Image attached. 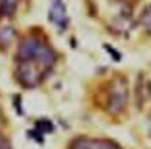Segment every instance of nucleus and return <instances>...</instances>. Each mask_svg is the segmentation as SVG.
<instances>
[{
    "instance_id": "obj_1",
    "label": "nucleus",
    "mask_w": 151,
    "mask_h": 149,
    "mask_svg": "<svg viewBox=\"0 0 151 149\" xmlns=\"http://www.w3.org/2000/svg\"><path fill=\"white\" fill-rule=\"evenodd\" d=\"M44 69L37 63L35 59H25V61H17V69H15V78L19 80V84L25 88H33V86L40 84L42 78L46 77Z\"/></svg>"
},
{
    "instance_id": "obj_2",
    "label": "nucleus",
    "mask_w": 151,
    "mask_h": 149,
    "mask_svg": "<svg viewBox=\"0 0 151 149\" xmlns=\"http://www.w3.org/2000/svg\"><path fill=\"white\" fill-rule=\"evenodd\" d=\"M128 101V90H126V80L124 78H115L111 80L109 88H107V111L113 115L122 113Z\"/></svg>"
},
{
    "instance_id": "obj_3",
    "label": "nucleus",
    "mask_w": 151,
    "mask_h": 149,
    "mask_svg": "<svg viewBox=\"0 0 151 149\" xmlns=\"http://www.w3.org/2000/svg\"><path fill=\"white\" fill-rule=\"evenodd\" d=\"M46 44H42L37 37H25L19 42V50H17V61H25V59H38L42 48Z\"/></svg>"
},
{
    "instance_id": "obj_4",
    "label": "nucleus",
    "mask_w": 151,
    "mask_h": 149,
    "mask_svg": "<svg viewBox=\"0 0 151 149\" xmlns=\"http://www.w3.org/2000/svg\"><path fill=\"white\" fill-rule=\"evenodd\" d=\"M48 19L54 23V25H58L59 29H65L67 27L69 17H67L63 0H52V6H50V11H48Z\"/></svg>"
},
{
    "instance_id": "obj_5",
    "label": "nucleus",
    "mask_w": 151,
    "mask_h": 149,
    "mask_svg": "<svg viewBox=\"0 0 151 149\" xmlns=\"http://www.w3.org/2000/svg\"><path fill=\"white\" fill-rule=\"evenodd\" d=\"M71 149H115V147L107 142H96V140L81 138V140H75L71 143Z\"/></svg>"
},
{
    "instance_id": "obj_6",
    "label": "nucleus",
    "mask_w": 151,
    "mask_h": 149,
    "mask_svg": "<svg viewBox=\"0 0 151 149\" xmlns=\"http://www.w3.org/2000/svg\"><path fill=\"white\" fill-rule=\"evenodd\" d=\"M14 40H15L14 27H12V25H4L2 29H0V46H2V48H8Z\"/></svg>"
},
{
    "instance_id": "obj_7",
    "label": "nucleus",
    "mask_w": 151,
    "mask_h": 149,
    "mask_svg": "<svg viewBox=\"0 0 151 149\" xmlns=\"http://www.w3.org/2000/svg\"><path fill=\"white\" fill-rule=\"evenodd\" d=\"M15 6H17V0H0V14L4 17H10L14 15Z\"/></svg>"
},
{
    "instance_id": "obj_8",
    "label": "nucleus",
    "mask_w": 151,
    "mask_h": 149,
    "mask_svg": "<svg viewBox=\"0 0 151 149\" xmlns=\"http://www.w3.org/2000/svg\"><path fill=\"white\" fill-rule=\"evenodd\" d=\"M140 21L144 23V25L151 27V6H147L144 11H142V15H140Z\"/></svg>"
},
{
    "instance_id": "obj_9",
    "label": "nucleus",
    "mask_w": 151,
    "mask_h": 149,
    "mask_svg": "<svg viewBox=\"0 0 151 149\" xmlns=\"http://www.w3.org/2000/svg\"><path fill=\"white\" fill-rule=\"evenodd\" d=\"M37 130H40V132H52V130H54V124L48 122V120H37Z\"/></svg>"
},
{
    "instance_id": "obj_10",
    "label": "nucleus",
    "mask_w": 151,
    "mask_h": 149,
    "mask_svg": "<svg viewBox=\"0 0 151 149\" xmlns=\"http://www.w3.org/2000/svg\"><path fill=\"white\" fill-rule=\"evenodd\" d=\"M0 149H12L10 147V142H8V140H4V138H0Z\"/></svg>"
}]
</instances>
